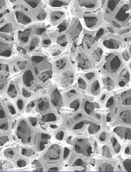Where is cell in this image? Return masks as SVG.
<instances>
[{
    "label": "cell",
    "mask_w": 131,
    "mask_h": 172,
    "mask_svg": "<svg viewBox=\"0 0 131 172\" xmlns=\"http://www.w3.org/2000/svg\"><path fill=\"white\" fill-rule=\"evenodd\" d=\"M48 9H59L65 8L70 6L71 1H61V0H50L44 1Z\"/></svg>",
    "instance_id": "cell-17"
},
{
    "label": "cell",
    "mask_w": 131,
    "mask_h": 172,
    "mask_svg": "<svg viewBox=\"0 0 131 172\" xmlns=\"http://www.w3.org/2000/svg\"><path fill=\"white\" fill-rule=\"evenodd\" d=\"M111 19L115 20L121 26H131V1H122Z\"/></svg>",
    "instance_id": "cell-3"
},
{
    "label": "cell",
    "mask_w": 131,
    "mask_h": 172,
    "mask_svg": "<svg viewBox=\"0 0 131 172\" xmlns=\"http://www.w3.org/2000/svg\"><path fill=\"white\" fill-rule=\"evenodd\" d=\"M103 154L107 158H111V155L110 153V148L108 146H105L103 148Z\"/></svg>",
    "instance_id": "cell-29"
},
{
    "label": "cell",
    "mask_w": 131,
    "mask_h": 172,
    "mask_svg": "<svg viewBox=\"0 0 131 172\" xmlns=\"http://www.w3.org/2000/svg\"><path fill=\"white\" fill-rule=\"evenodd\" d=\"M60 147L56 145H53L51 146L47 152L46 154L45 158L47 160L55 161L59 158L61 155Z\"/></svg>",
    "instance_id": "cell-19"
},
{
    "label": "cell",
    "mask_w": 131,
    "mask_h": 172,
    "mask_svg": "<svg viewBox=\"0 0 131 172\" xmlns=\"http://www.w3.org/2000/svg\"><path fill=\"white\" fill-rule=\"evenodd\" d=\"M83 28L79 17L72 16L67 30L64 32L67 35L68 40H76L82 34Z\"/></svg>",
    "instance_id": "cell-7"
},
{
    "label": "cell",
    "mask_w": 131,
    "mask_h": 172,
    "mask_svg": "<svg viewBox=\"0 0 131 172\" xmlns=\"http://www.w3.org/2000/svg\"><path fill=\"white\" fill-rule=\"evenodd\" d=\"M124 167L127 171H131V160H126L124 163Z\"/></svg>",
    "instance_id": "cell-30"
},
{
    "label": "cell",
    "mask_w": 131,
    "mask_h": 172,
    "mask_svg": "<svg viewBox=\"0 0 131 172\" xmlns=\"http://www.w3.org/2000/svg\"><path fill=\"white\" fill-rule=\"evenodd\" d=\"M71 67V63L69 59L66 57H62L58 58L56 60L53 61V73L59 72L66 69Z\"/></svg>",
    "instance_id": "cell-10"
},
{
    "label": "cell",
    "mask_w": 131,
    "mask_h": 172,
    "mask_svg": "<svg viewBox=\"0 0 131 172\" xmlns=\"http://www.w3.org/2000/svg\"><path fill=\"white\" fill-rule=\"evenodd\" d=\"M96 33H91V32H85L83 35L82 36L81 40V46L82 49L85 51H89L94 46L96 42Z\"/></svg>",
    "instance_id": "cell-11"
},
{
    "label": "cell",
    "mask_w": 131,
    "mask_h": 172,
    "mask_svg": "<svg viewBox=\"0 0 131 172\" xmlns=\"http://www.w3.org/2000/svg\"><path fill=\"white\" fill-rule=\"evenodd\" d=\"M5 155L8 157L9 158H13L14 156H15V152L14 151L12 150V149L11 148H9V149H7L5 152Z\"/></svg>",
    "instance_id": "cell-28"
},
{
    "label": "cell",
    "mask_w": 131,
    "mask_h": 172,
    "mask_svg": "<svg viewBox=\"0 0 131 172\" xmlns=\"http://www.w3.org/2000/svg\"><path fill=\"white\" fill-rule=\"evenodd\" d=\"M117 77H116V85L120 88L124 87L130 80V74L126 67L123 66L117 73Z\"/></svg>",
    "instance_id": "cell-12"
},
{
    "label": "cell",
    "mask_w": 131,
    "mask_h": 172,
    "mask_svg": "<svg viewBox=\"0 0 131 172\" xmlns=\"http://www.w3.org/2000/svg\"><path fill=\"white\" fill-rule=\"evenodd\" d=\"M76 61L78 67L83 70L92 69L95 65L92 60L89 53L82 48L77 53Z\"/></svg>",
    "instance_id": "cell-9"
},
{
    "label": "cell",
    "mask_w": 131,
    "mask_h": 172,
    "mask_svg": "<svg viewBox=\"0 0 131 172\" xmlns=\"http://www.w3.org/2000/svg\"><path fill=\"white\" fill-rule=\"evenodd\" d=\"M56 76V80L58 85H59L62 88H67L71 87L73 84L75 75L73 70L71 68L66 69L59 72L53 73Z\"/></svg>",
    "instance_id": "cell-6"
},
{
    "label": "cell",
    "mask_w": 131,
    "mask_h": 172,
    "mask_svg": "<svg viewBox=\"0 0 131 172\" xmlns=\"http://www.w3.org/2000/svg\"><path fill=\"white\" fill-rule=\"evenodd\" d=\"M116 115L117 120L119 124L118 125L131 127V108H123Z\"/></svg>",
    "instance_id": "cell-13"
},
{
    "label": "cell",
    "mask_w": 131,
    "mask_h": 172,
    "mask_svg": "<svg viewBox=\"0 0 131 172\" xmlns=\"http://www.w3.org/2000/svg\"><path fill=\"white\" fill-rule=\"evenodd\" d=\"M107 138V133L105 131H102L99 136V139L101 142H104Z\"/></svg>",
    "instance_id": "cell-31"
},
{
    "label": "cell",
    "mask_w": 131,
    "mask_h": 172,
    "mask_svg": "<svg viewBox=\"0 0 131 172\" xmlns=\"http://www.w3.org/2000/svg\"><path fill=\"white\" fill-rule=\"evenodd\" d=\"M74 4L83 13H91L100 10L101 1L95 0H78L74 1Z\"/></svg>",
    "instance_id": "cell-8"
},
{
    "label": "cell",
    "mask_w": 131,
    "mask_h": 172,
    "mask_svg": "<svg viewBox=\"0 0 131 172\" xmlns=\"http://www.w3.org/2000/svg\"><path fill=\"white\" fill-rule=\"evenodd\" d=\"M63 102L64 101L65 103H69L79 98V91L78 88L76 87L70 88L68 90L64 91L61 94Z\"/></svg>",
    "instance_id": "cell-15"
},
{
    "label": "cell",
    "mask_w": 131,
    "mask_h": 172,
    "mask_svg": "<svg viewBox=\"0 0 131 172\" xmlns=\"http://www.w3.org/2000/svg\"><path fill=\"white\" fill-rule=\"evenodd\" d=\"M47 9V20L53 28H58L68 19V11L65 8Z\"/></svg>",
    "instance_id": "cell-5"
},
{
    "label": "cell",
    "mask_w": 131,
    "mask_h": 172,
    "mask_svg": "<svg viewBox=\"0 0 131 172\" xmlns=\"http://www.w3.org/2000/svg\"><path fill=\"white\" fill-rule=\"evenodd\" d=\"M111 145L113 147L114 150L115 151V153L118 154L120 151L121 146H120V143H119L117 139L114 136L111 137Z\"/></svg>",
    "instance_id": "cell-25"
},
{
    "label": "cell",
    "mask_w": 131,
    "mask_h": 172,
    "mask_svg": "<svg viewBox=\"0 0 131 172\" xmlns=\"http://www.w3.org/2000/svg\"><path fill=\"white\" fill-rule=\"evenodd\" d=\"M77 87L81 90H87L88 83L81 76L77 79Z\"/></svg>",
    "instance_id": "cell-24"
},
{
    "label": "cell",
    "mask_w": 131,
    "mask_h": 172,
    "mask_svg": "<svg viewBox=\"0 0 131 172\" xmlns=\"http://www.w3.org/2000/svg\"><path fill=\"white\" fill-rule=\"evenodd\" d=\"M90 52L89 53V55L94 64H96L97 63H99L103 58V49L95 43L94 46L92 48V49L90 50Z\"/></svg>",
    "instance_id": "cell-16"
},
{
    "label": "cell",
    "mask_w": 131,
    "mask_h": 172,
    "mask_svg": "<svg viewBox=\"0 0 131 172\" xmlns=\"http://www.w3.org/2000/svg\"><path fill=\"white\" fill-rule=\"evenodd\" d=\"M17 164H18V166L20 167H24V166H25V165H26L25 161L24 160H19L18 161V163Z\"/></svg>",
    "instance_id": "cell-33"
},
{
    "label": "cell",
    "mask_w": 131,
    "mask_h": 172,
    "mask_svg": "<svg viewBox=\"0 0 131 172\" xmlns=\"http://www.w3.org/2000/svg\"><path fill=\"white\" fill-rule=\"evenodd\" d=\"M79 18L83 29L88 32L96 33L107 25L101 10L91 13H83Z\"/></svg>",
    "instance_id": "cell-1"
},
{
    "label": "cell",
    "mask_w": 131,
    "mask_h": 172,
    "mask_svg": "<svg viewBox=\"0 0 131 172\" xmlns=\"http://www.w3.org/2000/svg\"><path fill=\"white\" fill-rule=\"evenodd\" d=\"M16 134L24 143H29L34 138V131L29 120L23 118L18 121L16 128Z\"/></svg>",
    "instance_id": "cell-4"
},
{
    "label": "cell",
    "mask_w": 131,
    "mask_h": 172,
    "mask_svg": "<svg viewBox=\"0 0 131 172\" xmlns=\"http://www.w3.org/2000/svg\"><path fill=\"white\" fill-rule=\"evenodd\" d=\"M125 152H126V154H128V155L131 154V146H130V147L129 146V147H126V151H125Z\"/></svg>",
    "instance_id": "cell-34"
},
{
    "label": "cell",
    "mask_w": 131,
    "mask_h": 172,
    "mask_svg": "<svg viewBox=\"0 0 131 172\" xmlns=\"http://www.w3.org/2000/svg\"><path fill=\"white\" fill-rule=\"evenodd\" d=\"M118 104L123 108H131V89L123 91L117 99Z\"/></svg>",
    "instance_id": "cell-14"
},
{
    "label": "cell",
    "mask_w": 131,
    "mask_h": 172,
    "mask_svg": "<svg viewBox=\"0 0 131 172\" xmlns=\"http://www.w3.org/2000/svg\"><path fill=\"white\" fill-rule=\"evenodd\" d=\"M114 133L121 138L131 140V127L119 125L114 129Z\"/></svg>",
    "instance_id": "cell-18"
},
{
    "label": "cell",
    "mask_w": 131,
    "mask_h": 172,
    "mask_svg": "<svg viewBox=\"0 0 131 172\" xmlns=\"http://www.w3.org/2000/svg\"><path fill=\"white\" fill-rule=\"evenodd\" d=\"M10 9L9 8V2L6 1H0V15L5 11Z\"/></svg>",
    "instance_id": "cell-26"
},
{
    "label": "cell",
    "mask_w": 131,
    "mask_h": 172,
    "mask_svg": "<svg viewBox=\"0 0 131 172\" xmlns=\"http://www.w3.org/2000/svg\"><path fill=\"white\" fill-rule=\"evenodd\" d=\"M9 140V138L6 136H2L0 137V146L3 145Z\"/></svg>",
    "instance_id": "cell-32"
},
{
    "label": "cell",
    "mask_w": 131,
    "mask_h": 172,
    "mask_svg": "<svg viewBox=\"0 0 131 172\" xmlns=\"http://www.w3.org/2000/svg\"><path fill=\"white\" fill-rule=\"evenodd\" d=\"M101 80V82L103 83V85L105 86V88L108 91L113 89L117 85L116 78L114 77L113 76L103 74Z\"/></svg>",
    "instance_id": "cell-21"
},
{
    "label": "cell",
    "mask_w": 131,
    "mask_h": 172,
    "mask_svg": "<svg viewBox=\"0 0 131 172\" xmlns=\"http://www.w3.org/2000/svg\"><path fill=\"white\" fill-rule=\"evenodd\" d=\"M13 51L11 44L4 42H0V56L9 57Z\"/></svg>",
    "instance_id": "cell-22"
},
{
    "label": "cell",
    "mask_w": 131,
    "mask_h": 172,
    "mask_svg": "<svg viewBox=\"0 0 131 172\" xmlns=\"http://www.w3.org/2000/svg\"><path fill=\"white\" fill-rule=\"evenodd\" d=\"M123 67L122 58L121 55L113 52L105 55L102 64L103 74L114 76Z\"/></svg>",
    "instance_id": "cell-2"
},
{
    "label": "cell",
    "mask_w": 131,
    "mask_h": 172,
    "mask_svg": "<svg viewBox=\"0 0 131 172\" xmlns=\"http://www.w3.org/2000/svg\"><path fill=\"white\" fill-rule=\"evenodd\" d=\"M88 92L93 96H97L101 92V84L100 81L96 78L88 84L87 89Z\"/></svg>",
    "instance_id": "cell-20"
},
{
    "label": "cell",
    "mask_w": 131,
    "mask_h": 172,
    "mask_svg": "<svg viewBox=\"0 0 131 172\" xmlns=\"http://www.w3.org/2000/svg\"><path fill=\"white\" fill-rule=\"evenodd\" d=\"M81 76L84 78V79L89 84L97 78V74L95 71H89L87 73H85L83 75H82Z\"/></svg>",
    "instance_id": "cell-23"
},
{
    "label": "cell",
    "mask_w": 131,
    "mask_h": 172,
    "mask_svg": "<svg viewBox=\"0 0 131 172\" xmlns=\"http://www.w3.org/2000/svg\"><path fill=\"white\" fill-rule=\"evenodd\" d=\"M7 112L4 109L0 103V120H3L5 119L7 117Z\"/></svg>",
    "instance_id": "cell-27"
}]
</instances>
